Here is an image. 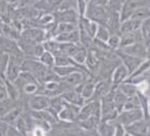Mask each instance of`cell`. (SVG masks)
I'll list each match as a JSON object with an SVG mask.
<instances>
[{"instance_id":"45","label":"cell","mask_w":150,"mask_h":136,"mask_svg":"<svg viewBox=\"0 0 150 136\" xmlns=\"http://www.w3.org/2000/svg\"><path fill=\"white\" fill-rule=\"evenodd\" d=\"M0 120H1V116H0Z\"/></svg>"},{"instance_id":"31","label":"cell","mask_w":150,"mask_h":136,"mask_svg":"<svg viewBox=\"0 0 150 136\" xmlns=\"http://www.w3.org/2000/svg\"><path fill=\"white\" fill-rule=\"evenodd\" d=\"M130 18H134V19H138V20H143L147 19V18H150V8H147V6H139L137 10L133 12L132 16Z\"/></svg>"},{"instance_id":"25","label":"cell","mask_w":150,"mask_h":136,"mask_svg":"<svg viewBox=\"0 0 150 136\" xmlns=\"http://www.w3.org/2000/svg\"><path fill=\"white\" fill-rule=\"evenodd\" d=\"M117 88H118L119 90H121L123 93L125 94L126 97H132V95H135L139 91L138 86L129 81H125V82H123V83H121Z\"/></svg>"},{"instance_id":"7","label":"cell","mask_w":150,"mask_h":136,"mask_svg":"<svg viewBox=\"0 0 150 136\" xmlns=\"http://www.w3.org/2000/svg\"><path fill=\"white\" fill-rule=\"evenodd\" d=\"M0 51L5 52L10 56H19L23 54L17 40L8 38L4 35H0Z\"/></svg>"},{"instance_id":"20","label":"cell","mask_w":150,"mask_h":136,"mask_svg":"<svg viewBox=\"0 0 150 136\" xmlns=\"http://www.w3.org/2000/svg\"><path fill=\"white\" fill-rule=\"evenodd\" d=\"M85 68L87 69V71L89 72H95L96 70H98L100 68V59L97 56V52L93 51V50H88L87 57L85 60Z\"/></svg>"},{"instance_id":"26","label":"cell","mask_w":150,"mask_h":136,"mask_svg":"<svg viewBox=\"0 0 150 136\" xmlns=\"http://www.w3.org/2000/svg\"><path fill=\"white\" fill-rule=\"evenodd\" d=\"M127 97H126L121 90H119L118 88H115V90H113V103H115V106L118 112H121L124 109Z\"/></svg>"},{"instance_id":"21","label":"cell","mask_w":150,"mask_h":136,"mask_svg":"<svg viewBox=\"0 0 150 136\" xmlns=\"http://www.w3.org/2000/svg\"><path fill=\"white\" fill-rule=\"evenodd\" d=\"M21 103V99H14L11 97H4V99H0V116L2 117L3 115L10 112L12 109H14L16 106Z\"/></svg>"},{"instance_id":"1","label":"cell","mask_w":150,"mask_h":136,"mask_svg":"<svg viewBox=\"0 0 150 136\" xmlns=\"http://www.w3.org/2000/svg\"><path fill=\"white\" fill-rule=\"evenodd\" d=\"M113 90L115 88L100 99L101 120H115L118 116L119 112L113 103Z\"/></svg>"},{"instance_id":"19","label":"cell","mask_w":150,"mask_h":136,"mask_svg":"<svg viewBox=\"0 0 150 136\" xmlns=\"http://www.w3.org/2000/svg\"><path fill=\"white\" fill-rule=\"evenodd\" d=\"M141 20L134 19V18H128L121 22L120 25V34H128V32H133L140 30L141 27Z\"/></svg>"},{"instance_id":"36","label":"cell","mask_w":150,"mask_h":136,"mask_svg":"<svg viewBox=\"0 0 150 136\" xmlns=\"http://www.w3.org/2000/svg\"><path fill=\"white\" fill-rule=\"evenodd\" d=\"M78 28V23H69V22H60L58 23V34L60 32H68L75 30Z\"/></svg>"},{"instance_id":"32","label":"cell","mask_w":150,"mask_h":136,"mask_svg":"<svg viewBox=\"0 0 150 136\" xmlns=\"http://www.w3.org/2000/svg\"><path fill=\"white\" fill-rule=\"evenodd\" d=\"M140 32L144 41H150V18L143 20L141 22Z\"/></svg>"},{"instance_id":"40","label":"cell","mask_w":150,"mask_h":136,"mask_svg":"<svg viewBox=\"0 0 150 136\" xmlns=\"http://www.w3.org/2000/svg\"><path fill=\"white\" fill-rule=\"evenodd\" d=\"M8 6L10 3L8 2V0H0V14L1 15H5L8 11Z\"/></svg>"},{"instance_id":"42","label":"cell","mask_w":150,"mask_h":136,"mask_svg":"<svg viewBox=\"0 0 150 136\" xmlns=\"http://www.w3.org/2000/svg\"><path fill=\"white\" fill-rule=\"evenodd\" d=\"M8 124H6L5 121H3L2 119L0 120V136L6 135V131H8Z\"/></svg>"},{"instance_id":"35","label":"cell","mask_w":150,"mask_h":136,"mask_svg":"<svg viewBox=\"0 0 150 136\" xmlns=\"http://www.w3.org/2000/svg\"><path fill=\"white\" fill-rule=\"evenodd\" d=\"M120 42H121V36L118 35V34H111L106 43H107L108 47L111 50H118L120 48Z\"/></svg>"},{"instance_id":"9","label":"cell","mask_w":150,"mask_h":136,"mask_svg":"<svg viewBox=\"0 0 150 136\" xmlns=\"http://www.w3.org/2000/svg\"><path fill=\"white\" fill-rule=\"evenodd\" d=\"M117 54H118L119 59L121 60V63L126 66V68L128 69L129 73H132V72L142 64L143 61H144V59H141V58L134 57V56H131V54H125V52H123L122 50H120V49H118Z\"/></svg>"},{"instance_id":"39","label":"cell","mask_w":150,"mask_h":136,"mask_svg":"<svg viewBox=\"0 0 150 136\" xmlns=\"http://www.w3.org/2000/svg\"><path fill=\"white\" fill-rule=\"evenodd\" d=\"M21 132L16 128L15 125H8V131H6V136H21Z\"/></svg>"},{"instance_id":"27","label":"cell","mask_w":150,"mask_h":136,"mask_svg":"<svg viewBox=\"0 0 150 136\" xmlns=\"http://www.w3.org/2000/svg\"><path fill=\"white\" fill-rule=\"evenodd\" d=\"M4 84H5V88H6V92H8V97L14 99H20V97H21L20 90L18 89L17 85H16L14 82L4 79Z\"/></svg>"},{"instance_id":"28","label":"cell","mask_w":150,"mask_h":136,"mask_svg":"<svg viewBox=\"0 0 150 136\" xmlns=\"http://www.w3.org/2000/svg\"><path fill=\"white\" fill-rule=\"evenodd\" d=\"M110 35H111V32H110V30L108 28L107 25L99 24L98 25V30L97 32H96L95 39L106 43L108 41V39H109Z\"/></svg>"},{"instance_id":"14","label":"cell","mask_w":150,"mask_h":136,"mask_svg":"<svg viewBox=\"0 0 150 136\" xmlns=\"http://www.w3.org/2000/svg\"><path fill=\"white\" fill-rule=\"evenodd\" d=\"M126 134L128 135H148L149 134V125L146 123L145 118L126 126Z\"/></svg>"},{"instance_id":"38","label":"cell","mask_w":150,"mask_h":136,"mask_svg":"<svg viewBox=\"0 0 150 136\" xmlns=\"http://www.w3.org/2000/svg\"><path fill=\"white\" fill-rule=\"evenodd\" d=\"M127 135L126 134V129L125 126L122 125L120 121L115 119V136H124Z\"/></svg>"},{"instance_id":"29","label":"cell","mask_w":150,"mask_h":136,"mask_svg":"<svg viewBox=\"0 0 150 136\" xmlns=\"http://www.w3.org/2000/svg\"><path fill=\"white\" fill-rule=\"evenodd\" d=\"M87 52H88L87 48L80 46L79 49L76 51V54L71 57V59H73L78 65H80V66H82V67H85L84 64H85V60H86V57H87Z\"/></svg>"},{"instance_id":"23","label":"cell","mask_w":150,"mask_h":136,"mask_svg":"<svg viewBox=\"0 0 150 136\" xmlns=\"http://www.w3.org/2000/svg\"><path fill=\"white\" fill-rule=\"evenodd\" d=\"M97 131L98 135L113 136L115 135V120H101Z\"/></svg>"},{"instance_id":"5","label":"cell","mask_w":150,"mask_h":136,"mask_svg":"<svg viewBox=\"0 0 150 136\" xmlns=\"http://www.w3.org/2000/svg\"><path fill=\"white\" fill-rule=\"evenodd\" d=\"M26 101V109L30 111H39L44 110L50 107V97L45 95L43 93H35L32 95H28Z\"/></svg>"},{"instance_id":"30","label":"cell","mask_w":150,"mask_h":136,"mask_svg":"<svg viewBox=\"0 0 150 136\" xmlns=\"http://www.w3.org/2000/svg\"><path fill=\"white\" fill-rule=\"evenodd\" d=\"M38 60L42 63L43 65L47 67H54L55 66V56L52 52L44 50L42 54H40V57L38 58Z\"/></svg>"},{"instance_id":"44","label":"cell","mask_w":150,"mask_h":136,"mask_svg":"<svg viewBox=\"0 0 150 136\" xmlns=\"http://www.w3.org/2000/svg\"><path fill=\"white\" fill-rule=\"evenodd\" d=\"M85 1H86L87 3H89V2H90V0H85Z\"/></svg>"},{"instance_id":"2","label":"cell","mask_w":150,"mask_h":136,"mask_svg":"<svg viewBox=\"0 0 150 136\" xmlns=\"http://www.w3.org/2000/svg\"><path fill=\"white\" fill-rule=\"evenodd\" d=\"M84 16L95 21L98 24L106 25L109 18V10L107 8V6H104V5L88 3Z\"/></svg>"},{"instance_id":"37","label":"cell","mask_w":150,"mask_h":136,"mask_svg":"<svg viewBox=\"0 0 150 136\" xmlns=\"http://www.w3.org/2000/svg\"><path fill=\"white\" fill-rule=\"evenodd\" d=\"M87 5H88V3L86 2L85 0H77V3H76V11L78 12L79 16L85 15Z\"/></svg>"},{"instance_id":"6","label":"cell","mask_w":150,"mask_h":136,"mask_svg":"<svg viewBox=\"0 0 150 136\" xmlns=\"http://www.w3.org/2000/svg\"><path fill=\"white\" fill-rule=\"evenodd\" d=\"M91 115H99L101 116V104L98 99H87L80 108V111L78 114L77 121L86 119Z\"/></svg>"},{"instance_id":"8","label":"cell","mask_w":150,"mask_h":136,"mask_svg":"<svg viewBox=\"0 0 150 136\" xmlns=\"http://www.w3.org/2000/svg\"><path fill=\"white\" fill-rule=\"evenodd\" d=\"M80 108L81 107L75 106V105L69 104L66 101L65 106L58 113V118H59V120L66 121V123H77Z\"/></svg>"},{"instance_id":"46","label":"cell","mask_w":150,"mask_h":136,"mask_svg":"<svg viewBox=\"0 0 150 136\" xmlns=\"http://www.w3.org/2000/svg\"><path fill=\"white\" fill-rule=\"evenodd\" d=\"M124 1H125V0H124Z\"/></svg>"},{"instance_id":"13","label":"cell","mask_w":150,"mask_h":136,"mask_svg":"<svg viewBox=\"0 0 150 136\" xmlns=\"http://www.w3.org/2000/svg\"><path fill=\"white\" fill-rule=\"evenodd\" d=\"M129 71L124 64L120 63L119 65H117L115 68L113 69L112 74H111V80H110L113 88H117L121 83L125 82L129 77Z\"/></svg>"},{"instance_id":"3","label":"cell","mask_w":150,"mask_h":136,"mask_svg":"<svg viewBox=\"0 0 150 136\" xmlns=\"http://www.w3.org/2000/svg\"><path fill=\"white\" fill-rule=\"evenodd\" d=\"M143 118H145V115H144L143 110L141 108H135V109H124V110H122V111L118 113V116H117L115 119L126 127L133 124L135 121L141 120Z\"/></svg>"},{"instance_id":"22","label":"cell","mask_w":150,"mask_h":136,"mask_svg":"<svg viewBox=\"0 0 150 136\" xmlns=\"http://www.w3.org/2000/svg\"><path fill=\"white\" fill-rule=\"evenodd\" d=\"M58 42H69V43H76L79 44V28L68 32H60L58 34L55 38Z\"/></svg>"},{"instance_id":"16","label":"cell","mask_w":150,"mask_h":136,"mask_svg":"<svg viewBox=\"0 0 150 136\" xmlns=\"http://www.w3.org/2000/svg\"><path fill=\"white\" fill-rule=\"evenodd\" d=\"M20 37L33 40L38 43H43V41H45V30L41 27H28L20 34Z\"/></svg>"},{"instance_id":"33","label":"cell","mask_w":150,"mask_h":136,"mask_svg":"<svg viewBox=\"0 0 150 136\" xmlns=\"http://www.w3.org/2000/svg\"><path fill=\"white\" fill-rule=\"evenodd\" d=\"M8 60H10V54L0 51V78H2V79L5 78Z\"/></svg>"},{"instance_id":"17","label":"cell","mask_w":150,"mask_h":136,"mask_svg":"<svg viewBox=\"0 0 150 136\" xmlns=\"http://www.w3.org/2000/svg\"><path fill=\"white\" fill-rule=\"evenodd\" d=\"M112 89H113V86H112V84H111V81H108V80H101V81L96 83L93 95L90 99H98V101H100L103 97H105L106 94Z\"/></svg>"},{"instance_id":"15","label":"cell","mask_w":150,"mask_h":136,"mask_svg":"<svg viewBox=\"0 0 150 136\" xmlns=\"http://www.w3.org/2000/svg\"><path fill=\"white\" fill-rule=\"evenodd\" d=\"M144 41H140V42H135L133 44L126 46L124 48H120V50H122L123 52L134 57L141 58V59H146V54H147V47L144 44Z\"/></svg>"},{"instance_id":"12","label":"cell","mask_w":150,"mask_h":136,"mask_svg":"<svg viewBox=\"0 0 150 136\" xmlns=\"http://www.w3.org/2000/svg\"><path fill=\"white\" fill-rule=\"evenodd\" d=\"M96 79H93L91 75H88L85 79V81L81 83L79 86L76 87V89L82 94V97L87 101L90 99L93 95V91H95V86H96Z\"/></svg>"},{"instance_id":"34","label":"cell","mask_w":150,"mask_h":136,"mask_svg":"<svg viewBox=\"0 0 150 136\" xmlns=\"http://www.w3.org/2000/svg\"><path fill=\"white\" fill-rule=\"evenodd\" d=\"M135 108H141L140 97H139L138 93L135 94V95H132V97H128L127 99H126L125 106H124V109H135Z\"/></svg>"},{"instance_id":"41","label":"cell","mask_w":150,"mask_h":136,"mask_svg":"<svg viewBox=\"0 0 150 136\" xmlns=\"http://www.w3.org/2000/svg\"><path fill=\"white\" fill-rule=\"evenodd\" d=\"M8 97V92H6V88H5L4 84V79L0 80V99Z\"/></svg>"},{"instance_id":"10","label":"cell","mask_w":150,"mask_h":136,"mask_svg":"<svg viewBox=\"0 0 150 136\" xmlns=\"http://www.w3.org/2000/svg\"><path fill=\"white\" fill-rule=\"evenodd\" d=\"M88 75H89V72L84 71V70H77V71L68 74V75H66V77L62 78L60 80L65 85H67L68 88L73 89V88H76L81 83H83V82L85 81V79Z\"/></svg>"},{"instance_id":"18","label":"cell","mask_w":150,"mask_h":136,"mask_svg":"<svg viewBox=\"0 0 150 136\" xmlns=\"http://www.w3.org/2000/svg\"><path fill=\"white\" fill-rule=\"evenodd\" d=\"M61 95H62L63 99L67 101V103L73 104L78 107H82L83 105H84V103L86 101V99L82 97V94L78 91L76 88L67 90V91H65L64 93H62Z\"/></svg>"},{"instance_id":"24","label":"cell","mask_w":150,"mask_h":136,"mask_svg":"<svg viewBox=\"0 0 150 136\" xmlns=\"http://www.w3.org/2000/svg\"><path fill=\"white\" fill-rule=\"evenodd\" d=\"M53 69L56 72V74L59 77V79H62V78L66 77L68 74L77 71V70H84L82 68H80V67L73 66V65H67V66H54ZM84 71H87V70H84Z\"/></svg>"},{"instance_id":"11","label":"cell","mask_w":150,"mask_h":136,"mask_svg":"<svg viewBox=\"0 0 150 136\" xmlns=\"http://www.w3.org/2000/svg\"><path fill=\"white\" fill-rule=\"evenodd\" d=\"M54 17H55V21L57 23H78V20H79L80 16L75 8H68V10H57L54 13Z\"/></svg>"},{"instance_id":"4","label":"cell","mask_w":150,"mask_h":136,"mask_svg":"<svg viewBox=\"0 0 150 136\" xmlns=\"http://www.w3.org/2000/svg\"><path fill=\"white\" fill-rule=\"evenodd\" d=\"M25 56L24 54H19V56H10V60H8V68H6V72H5V80L14 82L18 78V75L22 71L21 66H22V62L24 60Z\"/></svg>"},{"instance_id":"43","label":"cell","mask_w":150,"mask_h":136,"mask_svg":"<svg viewBox=\"0 0 150 136\" xmlns=\"http://www.w3.org/2000/svg\"><path fill=\"white\" fill-rule=\"evenodd\" d=\"M148 112H149V115H150V91L149 94H148Z\"/></svg>"}]
</instances>
